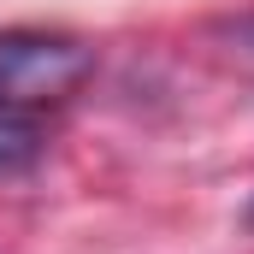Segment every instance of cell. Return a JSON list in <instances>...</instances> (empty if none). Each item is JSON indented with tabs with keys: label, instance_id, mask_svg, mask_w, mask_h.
I'll use <instances>...</instances> for the list:
<instances>
[{
	"label": "cell",
	"instance_id": "obj_3",
	"mask_svg": "<svg viewBox=\"0 0 254 254\" xmlns=\"http://www.w3.org/2000/svg\"><path fill=\"white\" fill-rule=\"evenodd\" d=\"M231 42H237V48H243V54H249V60H254V18H243V24L231 30Z\"/></svg>",
	"mask_w": 254,
	"mask_h": 254
},
{
	"label": "cell",
	"instance_id": "obj_1",
	"mask_svg": "<svg viewBox=\"0 0 254 254\" xmlns=\"http://www.w3.org/2000/svg\"><path fill=\"white\" fill-rule=\"evenodd\" d=\"M95 71V48L65 30H0V119L65 107Z\"/></svg>",
	"mask_w": 254,
	"mask_h": 254
},
{
	"label": "cell",
	"instance_id": "obj_4",
	"mask_svg": "<svg viewBox=\"0 0 254 254\" xmlns=\"http://www.w3.org/2000/svg\"><path fill=\"white\" fill-rule=\"evenodd\" d=\"M243 231L254 237V190H249V201H243Z\"/></svg>",
	"mask_w": 254,
	"mask_h": 254
},
{
	"label": "cell",
	"instance_id": "obj_2",
	"mask_svg": "<svg viewBox=\"0 0 254 254\" xmlns=\"http://www.w3.org/2000/svg\"><path fill=\"white\" fill-rule=\"evenodd\" d=\"M36 160H42V130L30 119H0V178L30 172Z\"/></svg>",
	"mask_w": 254,
	"mask_h": 254
}]
</instances>
